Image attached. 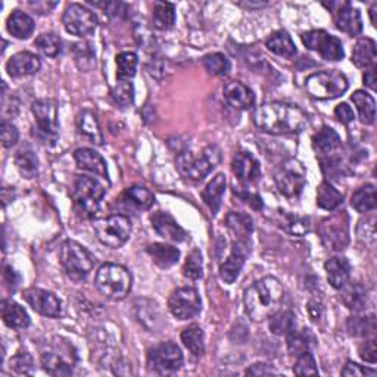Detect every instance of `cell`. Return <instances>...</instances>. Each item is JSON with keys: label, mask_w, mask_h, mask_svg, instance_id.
Wrapping results in <instances>:
<instances>
[{"label": "cell", "mask_w": 377, "mask_h": 377, "mask_svg": "<svg viewBox=\"0 0 377 377\" xmlns=\"http://www.w3.org/2000/svg\"><path fill=\"white\" fill-rule=\"evenodd\" d=\"M335 117L337 118L339 122L342 124H349L354 121V111L351 109L348 104H339L335 108Z\"/></svg>", "instance_id": "cell-59"}, {"label": "cell", "mask_w": 377, "mask_h": 377, "mask_svg": "<svg viewBox=\"0 0 377 377\" xmlns=\"http://www.w3.org/2000/svg\"><path fill=\"white\" fill-rule=\"evenodd\" d=\"M183 366V354L174 342L159 344L147 351V369L157 374H173Z\"/></svg>", "instance_id": "cell-12"}, {"label": "cell", "mask_w": 377, "mask_h": 377, "mask_svg": "<svg viewBox=\"0 0 377 377\" xmlns=\"http://www.w3.org/2000/svg\"><path fill=\"white\" fill-rule=\"evenodd\" d=\"M125 196H127L129 202H131L133 205H136L137 208H141V209H149L155 202L154 193L143 186L129 187L127 191H125Z\"/></svg>", "instance_id": "cell-46"}, {"label": "cell", "mask_w": 377, "mask_h": 377, "mask_svg": "<svg viewBox=\"0 0 377 377\" xmlns=\"http://www.w3.org/2000/svg\"><path fill=\"white\" fill-rule=\"evenodd\" d=\"M62 22H64V27L70 34L77 37L90 35L97 27V19L93 12L79 3H71L67 6Z\"/></svg>", "instance_id": "cell-15"}, {"label": "cell", "mask_w": 377, "mask_h": 377, "mask_svg": "<svg viewBox=\"0 0 377 377\" xmlns=\"http://www.w3.org/2000/svg\"><path fill=\"white\" fill-rule=\"evenodd\" d=\"M296 329L295 314L292 311H278L270 317V330L278 336H287Z\"/></svg>", "instance_id": "cell-41"}, {"label": "cell", "mask_w": 377, "mask_h": 377, "mask_svg": "<svg viewBox=\"0 0 377 377\" xmlns=\"http://www.w3.org/2000/svg\"><path fill=\"white\" fill-rule=\"evenodd\" d=\"M95 54L89 45H77L75 46V62L77 65L81 64V71H90L95 67Z\"/></svg>", "instance_id": "cell-53"}, {"label": "cell", "mask_w": 377, "mask_h": 377, "mask_svg": "<svg viewBox=\"0 0 377 377\" xmlns=\"http://www.w3.org/2000/svg\"><path fill=\"white\" fill-rule=\"evenodd\" d=\"M320 236L332 250H342L349 242V221L346 211H339L320 224Z\"/></svg>", "instance_id": "cell-13"}, {"label": "cell", "mask_w": 377, "mask_h": 377, "mask_svg": "<svg viewBox=\"0 0 377 377\" xmlns=\"http://www.w3.org/2000/svg\"><path fill=\"white\" fill-rule=\"evenodd\" d=\"M326 273H328V280L332 287L341 289L349 282L351 275V264L345 257H332L324 264Z\"/></svg>", "instance_id": "cell-25"}, {"label": "cell", "mask_w": 377, "mask_h": 377, "mask_svg": "<svg viewBox=\"0 0 377 377\" xmlns=\"http://www.w3.org/2000/svg\"><path fill=\"white\" fill-rule=\"evenodd\" d=\"M77 355L68 341L56 339L50 342L42 353V366L52 376H70L74 371Z\"/></svg>", "instance_id": "cell-7"}, {"label": "cell", "mask_w": 377, "mask_h": 377, "mask_svg": "<svg viewBox=\"0 0 377 377\" xmlns=\"http://www.w3.org/2000/svg\"><path fill=\"white\" fill-rule=\"evenodd\" d=\"M117 79L120 81L133 79L137 70V55L133 52H121L117 56Z\"/></svg>", "instance_id": "cell-45"}, {"label": "cell", "mask_w": 377, "mask_h": 377, "mask_svg": "<svg viewBox=\"0 0 377 377\" xmlns=\"http://www.w3.org/2000/svg\"><path fill=\"white\" fill-rule=\"evenodd\" d=\"M120 81V80H118ZM112 97L121 106H130L134 100V89L130 81H120L112 89Z\"/></svg>", "instance_id": "cell-50"}, {"label": "cell", "mask_w": 377, "mask_h": 377, "mask_svg": "<svg viewBox=\"0 0 377 377\" xmlns=\"http://www.w3.org/2000/svg\"><path fill=\"white\" fill-rule=\"evenodd\" d=\"M357 234L362 243L374 246V243H376V218H374V216L360 221Z\"/></svg>", "instance_id": "cell-52"}, {"label": "cell", "mask_w": 377, "mask_h": 377, "mask_svg": "<svg viewBox=\"0 0 377 377\" xmlns=\"http://www.w3.org/2000/svg\"><path fill=\"white\" fill-rule=\"evenodd\" d=\"M168 308L175 319L188 320L196 317L202 310V300H200L196 289L180 287L171 294Z\"/></svg>", "instance_id": "cell-16"}, {"label": "cell", "mask_w": 377, "mask_h": 377, "mask_svg": "<svg viewBox=\"0 0 377 377\" xmlns=\"http://www.w3.org/2000/svg\"><path fill=\"white\" fill-rule=\"evenodd\" d=\"M182 342L184 346L191 351V353L195 357L204 355L205 353V337H204V330L199 328L198 324H192L186 328L182 332Z\"/></svg>", "instance_id": "cell-38"}, {"label": "cell", "mask_w": 377, "mask_h": 377, "mask_svg": "<svg viewBox=\"0 0 377 377\" xmlns=\"http://www.w3.org/2000/svg\"><path fill=\"white\" fill-rule=\"evenodd\" d=\"M35 125L33 127L34 139L46 146H52L59 139L58 105L50 99L35 100L31 106Z\"/></svg>", "instance_id": "cell-6"}, {"label": "cell", "mask_w": 377, "mask_h": 377, "mask_svg": "<svg viewBox=\"0 0 377 377\" xmlns=\"http://www.w3.org/2000/svg\"><path fill=\"white\" fill-rule=\"evenodd\" d=\"M248 254V248H246V241H237L233 245L232 254L229 258L225 259L221 267H220V278L227 284H232L236 282V279L241 274L243 266H245V258Z\"/></svg>", "instance_id": "cell-19"}, {"label": "cell", "mask_w": 377, "mask_h": 377, "mask_svg": "<svg viewBox=\"0 0 377 377\" xmlns=\"http://www.w3.org/2000/svg\"><path fill=\"white\" fill-rule=\"evenodd\" d=\"M34 45L45 56H49V58L58 56L62 50V40L59 39V35L54 33H46V34L39 35L35 39Z\"/></svg>", "instance_id": "cell-48"}, {"label": "cell", "mask_w": 377, "mask_h": 377, "mask_svg": "<svg viewBox=\"0 0 377 377\" xmlns=\"http://www.w3.org/2000/svg\"><path fill=\"white\" fill-rule=\"evenodd\" d=\"M341 137L330 127H323L312 137V147L319 155L330 157L332 154H335V150L341 147Z\"/></svg>", "instance_id": "cell-27"}, {"label": "cell", "mask_w": 377, "mask_h": 377, "mask_svg": "<svg viewBox=\"0 0 377 377\" xmlns=\"http://www.w3.org/2000/svg\"><path fill=\"white\" fill-rule=\"evenodd\" d=\"M221 161V152L217 146H207L200 152L193 154L184 150L177 157V170L186 179L204 180Z\"/></svg>", "instance_id": "cell-3"}, {"label": "cell", "mask_w": 377, "mask_h": 377, "mask_svg": "<svg viewBox=\"0 0 377 377\" xmlns=\"http://www.w3.org/2000/svg\"><path fill=\"white\" fill-rule=\"evenodd\" d=\"M348 332L353 336L367 337L376 333V317H351L348 320Z\"/></svg>", "instance_id": "cell-47"}, {"label": "cell", "mask_w": 377, "mask_h": 377, "mask_svg": "<svg viewBox=\"0 0 377 377\" xmlns=\"http://www.w3.org/2000/svg\"><path fill=\"white\" fill-rule=\"evenodd\" d=\"M22 298L35 312L42 314V316L50 319L61 317L62 304L52 292H47L39 287H29L22 292Z\"/></svg>", "instance_id": "cell-17"}, {"label": "cell", "mask_w": 377, "mask_h": 377, "mask_svg": "<svg viewBox=\"0 0 377 377\" xmlns=\"http://www.w3.org/2000/svg\"><path fill=\"white\" fill-rule=\"evenodd\" d=\"M61 262L70 275L81 279L93 270L96 258L83 245L67 241L61 248Z\"/></svg>", "instance_id": "cell-11"}, {"label": "cell", "mask_w": 377, "mask_h": 377, "mask_svg": "<svg viewBox=\"0 0 377 377\" xmlns=\"http://www.w3.org/2000/svg\"><path fill=\"white\" fill-rule=\"evenodd\" d=\"M308 93L319 100H329L342 96L348 90V80L336 70L321 71L310 75L305 81Z\"/></svg>", "instance_id": "cell-8"}, {"label": "cell", "mask_w": 377, "mask_h": 377, "mask_svg": "<svg viewBox=\"0 0 377 377\" xmlns=\"http://www.w3.org/2000/svg\"><path fill=\"white\" fill-rule=\"evenodd\" d=\"M34 361L29 353H18L10 360V369L18 374H30L33 371Z\"/></svg>", "instance_id": "cell-54"}, {"label": "cell", "mask_w": 377, "mask_h": 377, "mask_svg": "<svg viewBox=\"0 0 377 377\" xmlns=\"http://www.w3.org/2000/svg\"><path fill=\"white\" fill-rule=\"evenodd\" d=\"M376 9H377V5L374 3V5L370 8V17H371V22H373L374 27H376Z\"/></svg>", "instance_id": "cell-63"}, {"label": "cell", "mask_w": 377, "mask_h": 377, "mask_svg": "<svg viewBox=\"0 0 377 377\" xmlns=\"http://www.w3.org/2000/svg\"><path fill=\"white\" fill-rule=\"evenodd\" d=\"M232 170L236 174L239 182H242L245 184L254 183L261 177V168L257 159L246 152L236 154L232 162Z\"/></svg>", "instance_id": "cell-22"}, {"label": "cell", "mask_w": 377, "mask_h": 377, "mask_svg": "<svg viewBox=\"0 0 377 377\" xmlns=\"http://www.w3.org/2000/svg\"><path fill=\"white\" fill-rule=\"evenodd\" d=\"M252 118L259 130L274 136L298 133L307 124V114L303 109L283 102H271L258 106L254 111Z\"/></svg>", "instance_id": "cell-1"}, {"label": "cell", "mask_w": 377, "mask_h": 377, "mask_svg": "<svg viewBox=\"0 0 377 377\" xmlns=\"http://www.w3.org/2000/svg\"><path fill=\"white\" fill-rule=\"evenodd\" d=\"M105 187L89 175H77L74 180L71 196L74 208L83 218H92L99 211L105 196Z\"/></svg>", "instance_id": "cell-5"}, {"label": "cell", "mask_w": 377, "mask_h": 377, "mask_svg": "<svg viewBox=\"0 0 377 377\" xmlns=\"http://www.w3.org/2000/svg\"><path fill=\"white\" fill-rule=\"evenodd\" d=\"M93 229L100 243L112 249H118L129 241L131 234V221L129 217L117 214V216L96 221Z\"/></svg>", "instance_id": "cell-10"}, {"label": "cell", "mask_w": 377, "mask_h": 377, "mask_svg": "<svg viewBox=\"0 0 377 377\" xmlns=\"http://www.w3.org/2000/svg\"><path fill=\"white\" fill-rule=\"evenodd\" d=\"M202 65L208 74L225 77L230 72V61L223 54H209L202 58Z\"/></svg>", "instance_id": "cell-44"}, {"label": "cell", "mask_w": 377, "mask_h": 377, "mask_svg": "<svg viewBox=\"0 0 377 377\" xmlns=\"http://www.w3.org/2000/svg\"><path fill=\"white\" fill-rule=\"evenodd\" d=\"M376 371L367 367H362L360 364H355L353 361H348L345 369L342 370V376H351V377H361V376H374Z\"/></svg>", "instance_id": "cell-58"}, {"label": "cell", "mask_w": 377, "mask_h": 377, "mask_svg": "<svg viewBox=\"0 0 377 377\" xmlns=\"http://www.w3.org/2000/svg\"><path fill=\"white\" fill-rule=\"evenodd\" d=\"M274 182L286 198H296L307 184V170L298 159H287L275 168Z\"/></svg>", "instance_id": "cell-9"}, {"label": "cell", "mask_w": 377, "mask_h": 377, "mask_svg": "<svg viewBox=\"0 0 377 377\" xmlns=\"http://www.w3.org/2000/svg\"><path fill=\"white\" fill-rule=\"evenodd\" d=\"M2 319L8 328L14 330H24L30 326V317L27 311H25L19 304L14 303V300H2Z\"/></svg>", "instance_id": "cell-26"}, {"label": "cell", "mask_w": 377, "mask_h": 377, "mask_svg": "<svg viewBox=\"0 0 377 377\" xmlns=\"http://www.w3.org/2000/svg\"><path fill=\"white\" fill-rule=\"evenodd\" d=\"M150 221H152V227L155 232L161 236L167 239V241L171 242H183L186 241V232L183 230L182 225L175 221L168 212L164 211H158L152 214L150 217Z\"/></svg>", "instance_id": "cell-20"}, {"label": "cell", "mask_w": 377, "mask_h": 377, "mask_svg": "<svg viewBox=\"0 0 377 377\" xmlns=\"http://www.w3.org/2000/svg\"><path fill=\"white\" fill-rule=\"evenodd\" d=\"M344 202V195L329 182H323L317 188V205L326 211H335Z\"/></svg>", "instance_id": "cell-39"}, {"label": "cell", "mask_w": 377, "mask_h": 377, "mask_svg": "<svg viewBox=\"0 0 377 377\" xmlns=\"http://www.w3.org/2000/svg\"><path fill=\"white\" fill-rule=\"evenodd\" d=\"M224 191H225V175L217 174L202 192V199L205 200V204L209 207L214 216H216L220 209Z\"/></svg>", "instance_id": "cell-33"}, {"label": "cell", "mask_w": 377, "mask_h": 377, "mask_svg": "<svg viewBox=\"0 0 377 377\" xmlns=\"http://www.w3.org/2000/svg\"><path fill=\"white\" fill-rule=\"evenodd\" d=\"M266 46L270 52H273L274 55H278V56L291 59L296 55V46L292 40V37L289 35L286 31H278V33L271 34L266 42Z\"/></svg>", "instance_id": "cell-32"}, {"label": "cell", "mask_w": 377, "mask_h": 377, "mask_svg": "<svg viewBox=\"0 0 377 377\" xmlns=\"http://www.w3.org/2000/svg\"><path fill=\"white\" fill-rule=\"evenodd\" d=\"M8 31L17 39H29L34 31V21L22 10H14L6 22Z\"/></svg>", "instance_id": "cell-30"}, {"label": "cell", "mask_w": 377, "mask_h": 377, "mask_svg": "<svg viewBox=\"0 0 377 377\" xmlns=\"http://www.w3.org/2000/svg\"><path fill=\"white\" fill-rule=\"evenodd\" d=\"M154 25L158 30H170L175 22L174 5L168 2H157L154 6Z\"/></svg>", "instance_id": "cell-42"}, {"label": "cell", "mask_w": 377, "mask_h": 377, "mask_svg": "<svg viewBox=\"0 0 377 377\" xmlns=\"http://www.w3.org/2000/svg\"><path fill=\"white\" fill-rule=\"evenodd\" d=\"M342 303L346 305V308L353 311H361L366 305L367 295L366 289H364L360 283H346L344 287H341Z\"/></svg>", "instance_id": "cell-37"}, {"label": "cell", "mask_w": 377, "mask_h": 377, "mask_svg": "<svg viewBox=\"0 0 377 377\" xmlns=\"http://www.w3.org/2000/svg\"><path fill=\"white\" fill-rule=\"evenodd\" d=\"M351 205L361 214L371 212L377 207V196L374 184H366L360 187L351 198Z\"/></svg>", "instance_id": "cell-36"}, {"label": "cell", "mask_w": 377, "mask_h": 377, "mask_svg": "<svg viewBox=\"0 0 377 377\" xmlns=\"http://www.w3.org/2000/svg\"><path fill=\"white\" fill-rule=\"evenodd\" d=\"M225 224H227L229 230L237 237V241H248L254 230L252 218L242 212H230L225 217Z\"/></svg>", "instance_id": "cell-35"}, {"label": "cell", "mask_w": 377, "mask_h": 377, "mask_svg": "<svg viewBox=\"0 0 377 377\" xmlns=\"http://www.w3.org/2000/svg\"><path fill=\"white\" fill-rule=\"evenodd\" d=\"M376 43L369 37L360 39L353 49V62L358 68H373L376 64Z\"/></svg>", "instance_id": "cell-31"}, {"label": "cell", "mask_w": 377, "mask_h": 377, "mask_svg": "<svg viewBox=\"0 0 377 377\" xmlns=\"http://www.w3.org/2000/svg\"><path fill=\"white\" fill-rule=\"evenodd\" d=\"M224 97L236 109H249L255 104V95L241 81H230L224 86Z\"/></svg>", "instance_id": "cell-24"}, {"label": "cell", "mask_w": 377, "mask_h": 377, "mask_svg": "<svg viewBox=\"0 0 377 377\" xmlns=\"http://www.w3.org/2000/svg\"><path fill=\"white\" fill-rule=\"evenodd\" d=\"M204 274V261L202 254L198 249H193L187 255V259L183 266V275L188 280H199Z\"/></svg>", "instance_id": "cell-49"}, {"label": "cell", "mask_w": 377, "mask_h": 377, "mask_svg": "<svg viewBox=\"0 0 377 377\" xmlns=\"http://www.w3.org/2000/svg\"><path fill=\"white\" fill-rule=\"evenodd\" d=\"M97 291L112 300H122L131 291V274L118 264H104L96 273Z\"/></svg>", "instance_id": "cell-4"}, {"label": "cell", "mask_w": 377, "mask_h": 377, "mask_svg": "<svg viewBox=\"0 0 377 377\" xmlns=\"http://www.w3.org/2000/svg\"><path fill=\"white\" fill-rule=\"evenodd\" d=\"M364 84H366L369 89L376 90V68L374 67L364 74Z\"/></svg>", "instance_id": "cell-62"}, {"label": "cell", "mask_w": 377, "mask_h": 377, "mask_svg": "<svg viewBox=\"0 0 377 377\" xmlns=\"http://www.w3.org/2000/svg\"><path fill=\"white\" fill-rule=\"evenodd\" d=\"M15 164L25 179L35 177L39 170V159L31 149H21L15 157Z\"/></svg>", "instance_id": "cell-43"}, {"label": "cell", "mask_w": 377, "mask_h": 377, "mask_svg": "<svg viewBox=\"0 0 377 377\" xmlns=\"http://www.w3.org/2000/svg\"><path fill=\"white\" fill-rule=\"evenodd\" d=\"M283 298L284 289L282 283L273 275H267L245 291V311L252 321H264L280 310Z\"/></svg>", "instance_id": "cell-2"}, {"label": "cell", "mask_w": 377, "mask_h": 377, "mask_svg": "<svg viewBox=\"0 0 377 377\" xmlns=\"http://www.w3.org/2000/svg\"><path fill=\"white\" fill-rule=\"evenodd\" d=\"M283 217L286 218V221L283 224L284 229L287 232H291L292 234L303 236V234H305L310 230L308 220L299 218V217H294V216H284V214H283Z\"/></svg>", "instance_id": "cell-55"}, {"label": "cell", "mask_w": 377, "mask_h": 377, "mask_svg": "<svg viewBox=\"0 0 377 377\" xmlns=\"http://www.w3.org/2000/svg\"><path fill=\"white\" fill-rule=\"evenodd\" d=\"M294 373L296 376H317L319 374L316 360H314L311 353H304L298 355L296 364L294 367Z\"/></svg>", "instance_id": "cell-51"}, {"label": "cell", "mask_w": 377, "mask_h": 377, "mask_svg": "<svg viewBox=\"0 0 377 377\" xmlns=\"http://www.w3.org/2000/svg\"><path fill=\"white\" fill-rule=\"evenodd\" d=\"M3 279L6 282V284L14 291V289L18 286L19 283V275L17 274V271L12 267H5V273H3Z\"/></svg>", "instance_id": "cell-60"}, {"label": "cell", "mask_w": 377, "mask_h": 377, "mask_svg": "<svg viewBox=\"0 0 377 377\" xmlns=\"http://www.w3.org/2000/svg\"><path fill=\"white\" fill-rule=\"evenodd\" d=\"M332 14L336 27L348 35H358L362 31V21L358 9L351 6L348 2H330L323 3Z\"/></svg>", "instance_id": "cell-18"}, {"label": "cell", "mask_w": 377, "mask_h": 377, "mask_svg": "<svg viewBox=\"0 0 377 377\" xmlns=\"http://www.w3.org/2000/svg\"><path fill=\"white\" fill-rule=\"evenodd\" d=\"M360 357L367 361L374 364L377 361V348H376V339H369V341L364 342L360 346Z\"/></svg>", "instance_id": "cell-57"}, {"label": "cell", "mask_w": 377, "mask_h": 377, "mask_svg": "<svg viewBox=\"0 0 377 377\" xmlns=\"http://www.w3.org/2000/svg\"><path fill=\"white\" fill-rule=\"evenodd\" d=\"M0 134H2V145L5 147H12L17 145L18 142V130L14 124H10L8 121L2 122V130H0Z\"/></svg>", "instance_id": "cell-56"}, {"label": "cell", "mask_w": 377, "mask_h": 377, "mask_svg": "<svg viewBox=\"0 0 377 377\" xmlns=\"http://www.w3.org/2000/svg\"><path fill=\"white\" fill-rule=\"evenodd\" d=\"M74 158H75V162H77L79 168L93 173L102 179H108L106 162L102 157H100V154L96 152V150L89 149V147L77 149L74 152Z\"/></svg>", "instance_id": "cell-23"}, {"label": "cell", "mask_w": 377, "mask_h": 377, "mask_svg": "<svg viewBox=\"0 0 377 377\" xmlns=\"http://www.w3.org/2000/svg\"><path fill=\"white\" fill-rule=\"evenodd\" d=\"M147 254L159 268H170L179 262L180 250L166 243H154L147 246Z\"/></svg>", "instance_id": "cell-28"}, {"label": "cell", "mask_w": 377, "mask_h": 377, "mask_svg": "<svg viewBox=\"0 0 377 377\" xmlns=\"http://www.w3.org/2000/svg\"><path fill=\"white\" fill-rule=\"evenodd\" d=\"M353 102L358 109V114L362 124H373L376 118V102L374 99L362 90H358L353 95Z\"/></svg>", "instance_id": "cell-40"}, {"label": "cell", "mask_w": 377, "mask_h": 377, "mask_svg": "<svg viewBox=\"0 0 377 377\" xmlns=\"http://www.w3.org/2000/svg\"><path fill=\"white\" fill-rule=\"evenodd\" d=\"M275 371L267 366V364H254L252 367L246 370V374H254V376H267V374H274Z\"/></svg>", "instance_id": "cell-61"}, {"label": "cell", "mask_w": 377, "mask_h": 377, "mask_svg": "<svg viewBox=\"0 0 377 377\" xmlns=\"http://www.w3.org/2000/svg\"><path fill=\"white\" fill-rule=\"evenodd\" d=\"M40 68H42L40 58L31 52H19L12 56L6 64V71L12 79L27 77V75L39 72Z\"/></svg>", "instance_id": "cell-21"}, {"label": "cell", "mask_w": 377, "mask_h": 377, "mask_svg": "<svg viewBox=\"0 0 377 377\" xmlns=\"http://www.w3.org/2000/svg\"><path fill=\"white\" fill-rule=\"evenodd\" d=\"M300 40L326 61H341L345 56L342 42L324 30H312L300 34Z\"/></svg>", "instance_id": "cell-14"}, {"label": "cell", "mask_w": 377, "mask_h": 377, "mask_svg": "<svg viewBox=\"0 0 377 377\" xmlns=\"http://www.w3.org/2000/svg\"><path fill=\"white\" fill-rule=\"evenodd\" d=\"M316 346V336L310 329L296 330L294 329L287 335V348L289 353L298 357L304 353H311V349Z\"/></svg>", "instance_id": "cell-29"}, {"label": "cell", "mask_w": 377, "mask_h": 377, "mask_svg": "<svg viewBox=\"0 0 377 377\" xmlns=\"http://www.w3.org/2000/svg\"><path fill=\"white\" fill-rule=\"evenodd\" d=\"M79 130L81 134H84L87 139H89L95 145H102L104 143V136L99 127L97 117L93 114L92 111H83L77 117Z\"/></svg>", "instance_id": "cell-34"}]
</instances>
